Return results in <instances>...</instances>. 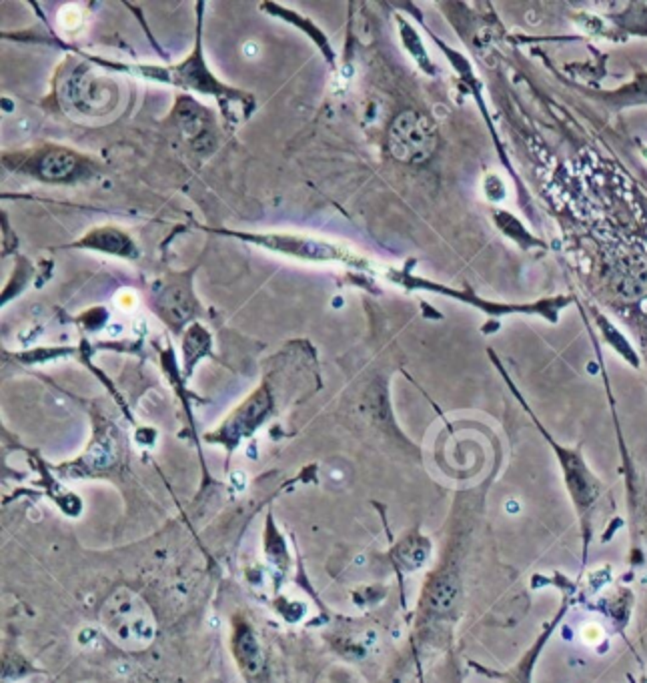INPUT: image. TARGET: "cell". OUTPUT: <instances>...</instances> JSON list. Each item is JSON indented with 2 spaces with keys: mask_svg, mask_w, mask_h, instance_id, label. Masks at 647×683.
Listing matches in <instances>:
<instances>
[{
  "mask_svg": "<svg viewBox=\"0 0 647 683\" xmlns=\"http://www.w3.org/2000/svg\"><path fill=\"white\" fill-rule=\"evenodd\" d=\"M455 595H457V589H455V583L449 581V579H441L433 589H431V605L435 609H449L455 601Z\"/></svg>",
  "mask_w": 647,
  "mask_h": 683,
  "instance_id": "cell-5",
  "label": "cell"
},
{
  "mask_svg": "<svg viewBox=\"0 0 647 683\" xmlns=\"http://www.w3.org/2000/svg\"><path fill=\"white\" fill-rule=\"evenodd\" d=\"M102 621L114 642L125 645L127 649H142L153 642V615L149 614V609L137 595L128 591H118L107 601Z\"/></svg>",
  "mask_w": 647,
  "mask_h": 683,
  "instance_id": "cell-1",
  "label": "cell"
},
{
  "mask_svg": "<svg viewBox=\"0 0 647 683\" xmlns=\"http://www.w3.org/2000/svg\"><path fill=\"white\" fill-rule=\"evenodd\" d=\"M245 55H257V46H254L253 42L245 44Z\"/></svg>",
  "mask_w": 647,
  "mask_h": 683,
  "instance_id": "cell-7",
  "label": "cell"
},
{
  "mask_svg": "<svg viewBox=\"0 0 647 683\" xmlns=\"http://www.w3.org/2000/svg\"><path fill=\"white\" fill-rule=\"evenodd\" d=\"M71 168H72V156L62 153L48 156L46 163H44V173H46L48 177H64Z\"/></svg>",
  "mask_w": 647,
  "mask_h": 683,
  "instance_id": "cell-6",
  "label": "cell"
},
{
  "mask_svg": "<svg viewBox=\"0 0 647 683\" xmlns=\"http://www.w3.org/2000/svg\"><path fill=\"white\" fill-rule=\"evenodd\" d=\"M233 645H235V656L239 659L243 673L249 675V677H254L259 671L263 670V654L259 649V643L251 633V629L247 625L237 628Z\"/></svg>",
  "mask_w": 647,
  "mask_h": 683,
  "instance_id": "cell-3",
  "label": "cell"
},
{
  "mask_svg": "<svg viewBox=\"0 0 647 683\" xmlns=\"http://www.w3.org/2000/svg\"><path fill=\"white\" fill-rule=\"evenodd\" d=\"M397 557L401 559V563L407 569H415V567L423 565L425 559H427V545L419 541V539L417 541H405V543L401 545Z\"/></svg>",
  "mask_w": 647,
  "mask_h": 683,
  "instance_id": "cell-4",
  "label": "cell"
},
{
  "mask_svg": "<svg viewBox=\"0 0 647 683\" xmlns=\"http://www.w3.org/2000/svg\"><path fill=\"white\" fill-rule=\"evenodd\" d=\"M391 147L399 158H421L433 147L431 125L415 114H405L397 121L391 135Z\"/></svg>",
  "mask_w": 647,
  "mask_h": 683,
  "instance_id": "cell-2",
  "label": "cell"
}]
</instances>
